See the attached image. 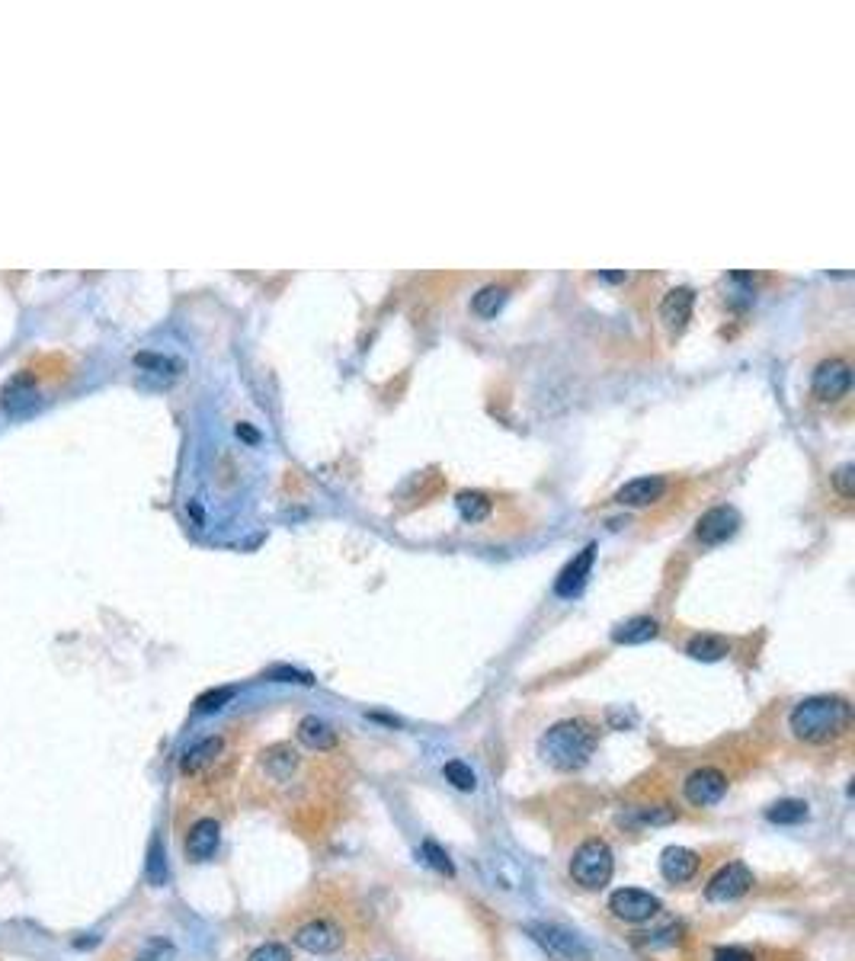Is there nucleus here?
Masks as SVG:
<instances>
[{
    "label": "nucleus",
    "mask_w": 855,
    "mask_h": 961,
    "mask_svg": "<svg viewBox=\"0 0 855 961\" xmlns=\"http://www.w3.org/2000/svg\"><path fill=\"white\" fill-rule=\"evenodd\" d=\"M269 676H273V680H279V683H305V686H311V683H314V680H311V673L289 670V667H276V670H269Z\"/></svg>",
    "instance_id": "2f4dec72"
},
{
    "label": "nucleus",
    "mask_w": 855,
    "mask_h": 961,
    "mask_svg": "<svg viewBox=\"0 0 855 961\" xmlns=\"http://www.w3.org/2000/svg\"><path fill=\"white\" fill-rule=\"evenodd\" d=\"M247 961H292V952L279 942H263L250 952Z\"/></svg>",
    "instance_id": "c85d7f7f"
},
{
    "label": "nucleus",
    "mask_w": 855,
    "mask_h": 961,
    "mask_svg": "<svg viewBox=\"0 0 855 961\" xmlns=\"http://www.w3.org/2000/svg\"><path fill=\"white\" fill-rule=\"evenodd\" d=\"M263 763H266V769H269V776L285 782V779L292 776V769L298 766V753H295L292 747L279 744V747H273V750H266V760H263Z\"/></svg>",
    "instance_id": "4be33fe9"
},
{
    "label": "nucleus",
    "mask_w": 855,
    "mask_h": 961,
    "mask_svg": "<svg viewBox=\"0 0 855 961\" xmlns=\"http://www.w3.org/2000/svg\"><path fill=\"white\" fill-rule=\"evenodd\" d=\"M218 843H221V827L212 817H202L186 833V856L193 862H209L218 853Z\"/></svg>",
    "instance_id": "ddd939ff"
},
{
    "label": "nucleus",
    "mask_w": 855,
    "mask_h": 961,
    "mask_svg": "<svg viewBox=\"0 0 855 961\" xmlns=\"http://www.w3.org/2000/svg\"><path fill=\"white\" fill-rule=\"evenodd\" d=\"M673 817H676L673 811H660V808H651V811H641V814H638V821H641V824H670Z\"/></svg>",
    "instance_id": "72a5a7b5"
},
{
    "label": "nucleus",
    "mask_w": 855,
    "mask_h": 961,
    "mask_svg": "<svg viewBox=\"0 0 855 961\" xmlns=\"http://www.w3.org/2000/svg\"><path fill=\"white\" fill-rule=\"evenodd\" d=\"M218 753H221V737H205V740H199V744H193V747L183 753L180 769H183L186 776H196L199 769L209 766Z\"/></svg>",
    "instance_id": "a211bd4d"
},
{
    "label": "nucleus",
    "mask_w": 855,
    "mask_h": 961,
    "mask_svg": "<svg viewBox=\"0 0 855 961\" xmlns=\"http://www.w3.org/2000/svg\"><path fill=\"white\" fill-rule=\"evenodd\" d=\"M852 705L839 696H811L801 699L788 715V728L804 744H830L849 728Z\"/></svg>",
    "instance_id": "f257e3e1"
},
{
    "label": "nucleus",
    "mask_w": 855,
    "mask_h": 961,
    "mask_svg": "<svg viewBox=\"0 0 855 961\" xmlns=\"http://www.w3.org/2000/svg\"><path fill=\"white\" fill-rule=\"evenodd\" d=\"M506 295H510V292H506L503 286H484L478 295L471 298V308H474L478 318H494V314L506 305Z\"/></svg>",
    "instance_id": "5701e85b"
},
{
    "label": "nucleus",
    "mask_w": 855,
    "mask_h": 961,
    "mask_svg": "<svg viewBox=\"0 0 855 961\" xmlns=\"http://www.w3.org/2000/svg\"><path fill=\"white\" fill-rule=\"evenodd\" d=\"M753 888V872L747 869L743 862H727L724 869H718V875L705 885V897L715 904H727V901H737Z\"/></svg>",
    "instance_id": "0eeeda50"
},
{
    "label": "nucleus",
    "mask_w": 855,
    "mask_h": 961,
    "mask_svg": "<svg viewBox=\"0 0 855 961\" xmlns=\"http://www.w3.org/2000/svg\"><path fill=\"white\" fill-rule=\"evenodd\" d=\"M298 740L308 747V750H318V753H327V750H334L337 747V731L330 728V724L318 715H308L298 721Z\"/></svg>",
    "instance_id": "dca6fc26"
},
{
    "label": "nucleus",
    "mask_w": 855,
    "mask_h": 961,
    "mask_svg": "<svg viewBox=\"0 0 855 961\" xmlns=\"http://www.w3.org/2000/svg\"><path fill=\"white\" fill-rule=\"evenodd\" d=\"M442 776H446L449 785H455L458 792H474L478 789V776H474V769L462 760H449L442 766Z\"/></svg>",
    "instance_id": "393cba45"
},
{
    "label": "nucleus",
    "mask_w": 855,
    "mask_h": 961,
    "mask_svg": "<svg viewBox=\"0 0 855 961\" xmlns=\"http://www.w3.org/2000/svg\"><path fill=\"white\" fill-rule=\"evenodd\" d=\"M740 529V513L734 507H711L695 523V539L702 545H721Z\"/></svg>",
    "instance_id": "9d476101"
},
{
    "label": "nucleus",
    "mask_w": 855,
    "mask_h": 961,
    "mask_svg": "<svg viewBox=\"0 0 855 961\" xmlns=\"http://www.w3.org/2000/svg\"><path fill=\"white\" fill-rule=\"evenodd\" d=\"M526 933L542 945V949L551 955V958H558V961H590V949L583 945L570 929L564 926H554V923H529L526 926Z\"/></svg>",
    "instance_id": "20e7f679"
},
{
    "label": "nucleus",
    "mask_w": 855,
    "mask_h": 961,
    "mask_svg": "<svg viewBox=\"0 0 855 961\" xmlns=\"http://www.w3.org/2000/svg\"><path fill=\"white\" fill-rule=\"evenodd\" d=\"M727 651H731V644H727L724 638H718V635H695L686 644V654L692 660H705V664H715V660H721Z\"/></svg>",
    "instance_id": "aec40b11"
},
{
    "label": "nucleus",
    "mask_w": 855,
    "mask_h": 961,
    "mask_svg": "<svg viewBox=\"0 0 855 961\" xmlns=\"http://www.w3.org/2000/svg\"><path fill=\"white\" fill-rule=\"evenodd\" d=\"M699 853L686 846H667L660 856V875L670 881V885H683V881H692L695 872H699Z\"/></svg>",
    "instance_id": "f8f14e48"
},
{
    "label": "nucleus",
    "mask_w": 855,
    "mask_h": 961,
    "mask_svg": "<svg viewBox=\"0 0 855 961\" xmlns=\"http://www.w3.org/2000/svg\"><path fill=\"white\" fill-rule=\"evenodd\" d=\"M657 635H660L657 619H651V616H635V619H628V622H622L619 628H615L612 641H615V644H647V641H654Z\"/></svg>",
    "instance_id": "f3484780"
},
{
    "label": "nucleus",
    "mask_w": 855,
    "mask_h": 961,
    "mask_svg": "<svg viewBox=\"0 0 855 961\" xmlns=\"http://www.w3.org/2000/svg\"><path fill=\"white\" fill-rule=\"evenodd\" d=\"M231 699H234V689H231V686L212 689V692H205V696H199V699H196V712H199V715L218 712V708H225Z\"/></svg>",
    "instance_id": "cd10ccee"
},
{
    "label": "nucleus",
    "mask_w": 855,
    "mask_h": 961,
    "mask_svg": "<svg viewBox=\"0 0 855 961\" xmlns=\"http://www.w3.org/2000/svg\"><path fill=\"white\" fill-rule=\"evenodd\" d=\"M667 491V481L651 475V478H635L628 481L625 487H619V494H615V503H622V507H647V503H654L663 497Z\"/></svg>",
    "instance_id": "2eb2a0df"
},
{
    "label": "nucleus",
    "mask_w": 855,
    "mask_h": 961,
    "mask_svg": "<svg viewBox=\"0 0 855 961\" xmlns=\"http://www.w3.org/2000/svg\"><path fill=\"white\" fill-rule=\"evenodd\" d=\"M420 859L430 865V869H436L439 875H449V878L455 875V865H452L449 853H446V849H442L439 843H433V840H426V843L420 846Z\"/></svg>",
    "instance_id": "bb28decb"
},
{
    "label": "nucleus",
    "mask_w": 855,
    "mask_h": 961,
    "mask_svg": "<svg viewBox=\"0 0 855 961\" xmlns=\"http://www.w3.org/2000/svg\"><path fill=\"white\" fill-rule=\"evenodd\" d=\"M455 507H458V513H462L465 523H484V519L490 516V500L484 494H478V491L458 494Z\"/></svg>",
    "instance_id": "b1692460"
},
{
    "label": "nucleus",
    "mask_w": 855,
    "mask_h": 961,
    "mask_svg": "<svg viewBox=\"0 0 855 961\" xmlns=\"http://www.w3.org/2000/svg\"><path fill=\"white\" fill-rule=\"evenodd\" d=\"M849 478H852V465H843V468H839V471H836V475H833V481H836V487H839V494H843V497H852V487H849Z\"/></svg>",
    "instance_id": "f704fd0d"
},
{
    "label": "nucleus",
    "mask_w": 855,
    "mask_h": 961,
    "mask_svg": "<svg viewBox=\"0 0 855 961\" xmlns=\"http://www.w3.org/2000/svg\"><path fill=\"white\" fill-rule=\"evenodd\" d=\"M683 792H686V801H689V805H695V808L718 805V801L724 798V792H727V776L715 766H702L686 779Z\"/></svg>",
    "instance_id": "6e6552de"
},
{
    "label": "nucleus",
    "mask_w": 855,
    "mask_h": 961,
    "mask_svg": "<svg viewBox=\"0 0 855 961\" xmlns=\"http://www.w3.org/2000/svg\"><path fill=\"white\" fill-rule=\"evenodd\" d=\"M660 897H654L651 891H641V888H619L609 897V910L612 917H619L625 923H647L654 920L660 913Z\"/></svg>",
    "instance_id": "39448f33"
},
{
    "label": "nucleus",
    "mask_w": 855,
    "mask_h": 961,
    "mask_svg": "<svg viewBox=\"0 0 855 961\" xmlns=\"http://www.w3.org/2000/svg\"><path fill=\"white\" fill-rule=\"evenodd\" d=\"M615 875V856L606 840H587L574 849L570 859V878L587 891H603Z\"/></svg>",
    "instance_id": "7ed1b4c3"
},
{
    "label": "nucleus",
    "mask_w": 855,
    "mask_h": 961,
    "mask_svg": "<svg viewBox=\"0 0 855 961\" xmlns=\"http://www.w3.org/2000/svg\"><path fill=\"white\" fill-rule=\"evenodd\" d=\"M852 388V369L846 359H823L814 369L811 391L817 401H839L846 398Z\"/></svg>",
    "instance_id": "423d86ee"
},
{
    "label": "nucleus",
    "mask_w": 855,
    "mask_h": 961,
    "mask_svg": "<svg viewBox=\"0 0 855 961\" xmlns=\"http://www.w3.org/2000/svg\"><path fill=\"white\" fill-rule=\"evenodd\" d=\"M343 929L334 920H311L295 933V945L311 955H330L343 949Z\"/></svg>",
    "instance_id": "1a4fd4ad"
},
{
    "label": "nucleus",
    "mask_w": 855,
    "mask_h": 961,
    "mask_svg": "<svg viewBox=\"0 0 855 961\" xmlns=\"http://www.w3.org/2000/svg\"><path fill=\"white\" fill-rule=\"evenodd\" d=\"M766 821H769V824H782V827L801 824V821H807V801H801V798H782V801H775L772 808H766Z\"/></svg>",
    "instance_id": "412c9836"
},
{
    "label": "nucleus",
    "mask_w": 855,
    "mask_h": 961,
    "mask_svg": "<svg viewBox=\"0 0 855 961\" xmlns=\"http://www.w3.org/2000/svg\"><path fill=\"white\" fill-rule=\"evenodd\" d=\"M715 961H756L753 952L740 949V945H724V949L715 952Z\"/></svg>",
    "instance_id": "473e14b6"
},
{
    "label": "nucleus",
    "mask_w": 855,
    "mask_h": 961,
    "mask_svg": "<svg viewBox=\"0 0 855 961\" xmlns=\"http://www.w3.org/2000/svg\"><path fill=\"white\" fill-rule=\"evenodd\" d=\"M692 308H695V292L686 289V286H679V289H670L667 295H663V302H660V321L667 324L670 330H683L692 318Z\"/></svg>",
    "instance_id": "4468645a"
},
{
    "label": "nucleus",
    "mask_w": 855,
    "mask_h": 961,
    "mask_svg": "<svg viewBox=\"0 0 855 961\" xmlns=\"http://www.w3.org/2000/svg\"><path fill=\"white\" fill-rule=\"evenodd\" d=\"M173 955H177V949H173L170 942L164 939H151L145 949L138 952V961H173Z\"/></svg>",
    "instance_id": "c756f323"
},
{
    "label": "nucleus",
    "mask_w": 855,
    "mask_h": 961,
    "mask_svg": "<svg viewBox=\"0 0 855 961\" xmlns=\"http://www.w3.org/2000/svg\"><path fill=\"white\" fill-rule=\"evenodd\" d=\"M593 561H596V545H587L574 561H567V567L558 574V580H554V596H561V600H574V596H580L583 587H587L590 571H593Z\"/></svg>",
    "instance_id": "9b49d317"
},
{
    "label": "nucleus",
    "mask_w": 855,
    "mask_h": 961,
    "mask_svg": "<svg viewBox=\"0 0 855 961\" xmlns=\"http://www.w3.org/2000/svg\"><path fill=\"white\" fill-rule=\"evenodd\" d=\"M135 362H138V366L141 369H157V372H167V375H177V362H173V359H167V356H157V353H138L135 356Z\"/></svg>",
    "instance_id": "7c9ffc66"
},
{
    "label": "nucleus",
    "mask_w": 855,
    "mask_h": 961,
    "mask_svg": "<svg viewBox=\"0 0 855 961\" xmlns=\"http://www.w3.org/2000/svg\"><path fill=\"white\" fill-rule=\"evenodd\" d=\"M0 404H4L7 414H23L26 407L36 404V388H33V382H29L26 375L13 378V382L4 388V398H0Z\"/></svg>",
    "instance_id": "6ab92c4d"
},
{
    "label": "nucleus",
    "mask_w": 855,
    "mask_h": 961,
    "mask_svg": "<svg viewBox=\"0 0 855 961\" xmlns=\"http://www.w3.org/2000/svg\"><path fill=\"white\" fill-rule=\"evenodd\" d=\"M148 881H151V885L154 888H161V885H167V878H170V872H167V856H164V843L161 840H151V849H148Z\"/></svg>",
    "instance_id": "a878e982"
},
{
    "label": "nucleus",
    "mask_w": 855,
    "mask_h": 961,
    "mask_svg": "<svg viewBox=\"0 0 855 961\" xmlns=\"http://www.w3.org/2000/svg\"><path fill=\"white\" fill-rule=\"evenodd\" d=\"M596 750V731L587 721H558L538 740V756L558 773H574L587 766Z\"/></svg>",
    "instance_id": "f03ea898"
}]
</instances>
